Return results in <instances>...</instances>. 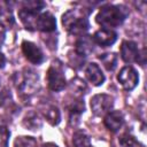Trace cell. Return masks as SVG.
Instances as JSON below:
<instances>
[{"label":"cell","instance_id":"1","mask_svg":"<svg viewBox=\"0 0 147 147\" xmlns=\"http://www.w3.org/2000/svg\"><path fill=\"white\" fill-rule=\"evenodd\" d=\"M129 16V9L123 5H106L100 8L95 20L106 29L116 28L123 24Z\"/></svg>","mask_w":147,"mask_h":147},{"label":"cell","instance_id":"2","mask_svg":"<svg viewBox=\"0 0 147 147\" xmlns=\"http://www.w3.org/2000/svg\"><path fill=\"white\" fill-rule=\"evenodd\" d=\"M14 84L22 98H30L40 88L39 75L31 68H24L14 75Z\"/></svg>","mask_w":147,"mask_h":147},{"label":"cell","instance_id":"3","mask_svg":"<svg viewBox=\"0 0 147 147\" xmlns=\"http://www.w3.org/2000/svg\"><path fill=\"white\" fill-rule=\"evenodd\" d=\"M62 24L74 36H83L90 28V22L83 9H70L62 15Z\"/></svg>","mask_w":147,"mask_h":147},{"label":"cell","instance_id":"4","mask_svg":"<svg viewBox=\"0 0 147 147\" xmlns=\"http://www.w3.org/2000/svg\"><path fill=\"white\" fill-rule=\"evenodd\" d=\"M91 110L95 116H105L109 111H111L114 106V98L106 93L95 94L91 98L90 101Z\"/></svg>","mask_w":147,"mask_h":147},{"label":"cell","instance_id":"5","mask_svg":"<svg viewBox=\"0 0 147 147\" xmlns=\"http://www.w3.org/2000/svg\"><path fill=\"white\" fill-rule=\"evenodd\" d=\"M46 79H47V85L49 90L54 92L62 91L67 85L62 67L60 64H55V62H53V64L48 68L46 74Z\"/></svg>","mask_w":147,"mask_h":147},{"label":"cell","instance_id":"6","mask_svg":"<svg viewBox=\"0 0 147 147\" xmlns=\"http://www.w3.org/2000/svg\"><path fill=\"white\" fill-rule=\"evenodd\" d=\"M117 80L124 90L131 91L138 85L139 75H138L137 70L133 67L125 65L119 70L118 75H117Z\"/></svg>","mask_w":147,"mask_h":147},{"label":"cell","instance_id":"7","mask_svg":"<svg viewBox=\"0 0 147 147\" xmlns=\"http://www.w3.org/2000/svg\"><path fill=\"white\" fill-rule=\"evenodd\" d=\"M121 57L125 63H133L140 61V51L134 41L131 40H124L119 48Z\"/></svg>","mask_w":147,"mask_h":147},{"label":"cell","instance_id":"8","mask_svg":"<svg viewBox=\"0 0 147 147\" xmlns=\"http://www.w3.org/2000/svg\"><path fill=\"white\" fill-rule=\"evenodd\" d=\"M22 52L26 57V60L33 64H40L45 60V55L40 49V47L32 41L24 40L22 42Z\"/></svg>","mask_w":147,"mask_h":147},{"label":"cell","instance_id":"9","mask_svg":"<svg viewBox=\"0 0 147 147\" xmlns=\"http://www.w3.org/2000/svg\"><path fill=\"white\" fill-rule=\"evenodd\" d=\"M56 29V20L49 13H39L36 20V30L41 32H53Z\"/></svg>","mask_w":147,"mask_h":147},{"label":"cell","instance_id":"10","mask_svg":"<svg viewBox=\"0 0 147 147\" xmlns=\"http://www.w3.org/2000/svg\"><path fill=\"white\" fill-rule=\"evenodd\" d=\"M94 44H98L101 47H108L115 44L117 40V33L111 29H100L93 34Z\"/></svg>","mask_w":147,"mask_h":147},{"label":"cell","instance_id":"11","mask_svg":"<svg viewBox=\"0 0 147 147\" xmlns=\"http://www.w3.org/2000/svg\"><path fill=\"white\" fill-rule=\"evenodd\" d=\"M105 126L111 131V132H117L124 124V117L123 114L119 110H111L108 114L105 115L103 119Z\"/></svg>","mask_w":147,"mask_h":147},{"label":"cell","instance_id":"12","mask_svg":"<svg viewBox=\"0 0 147 147\" xmlns=\"http://www.w3.org/2000/svg\"><path fill=\"white\" fill-rule=\"evenodd\" d=\"M94 41H93V38L91 36H87V34H83V36H79V38L77 39L76 41V47H75V52L80 55L82 57H86L88 56L93 49H94Z\"/></svg>","mask_w":147,"mask_h":147},{"label":"cell","instance_id":"13","mask_svg":"<svg viewBox=\"0 0 147 147\" xmlns=\"http://www.w3.org/2000/svg\"><path fill=\"white\" fill-rule=\"evenodd\" d=\"M85 75L88 82L94 86H101L105 83V75L96 63H88L85 69Z\"/></svg>","mask_w":147,"mask_h":147},{"label":"cell","instance_id":"14","mask_svg":"<svg viewBox=\"0 0 147 147\" xmlns=\"http://www.w3.org/2000/svg\"><path fill=\"white\" fill-rule=\"evenodd\" d=\"M22 125L29 131H38L42 126V121L36 111H29L24 115Z\"/></svg>","mask_w":147,"mask_h":147},{"label":"cell","instance_id":"15","mask_svg":"<svg viewBox=\"0 0 147 147\" xmlns=\"http://www.w3.org/2000/svg\"><path fill=\"white\" fill-rule=\"evenodd\" d=\"M15 23V18L13 15L11 9L6 6V3L0 5V28L3 30L10 29Z\"/></svg>","mask_w":147,"mask_h":147},{"label":"cell","instance_id":"16","mask_svg":"<svg viewBox=\"0 0 147 147\" xmlns=\"http://www.w3.org/2000/svg\"><path fill=\"white\" fill-rule=\"evenodd\" d=\"M69 91L70 93L74 95V98H77V99H82V96L86 93L87 91V86H86V83L82 79V78H72L69 83Z\"/></svg>","mask_w":147,"mask_h":147},{"label":"cell","instance_id":"17","mask_svg":"<svg viewBox=\"0 0 147 147\" xmlns=\"http://www.w3.org/2000/svg\"><path fill=\"white\" fill-rule=\"evenodd\" d=\"M44 116L51 125H57L61 121V114L55 105H47L44 109Z\"/></svg>","mask_w":147,"mask_h":147},{"label":"cell","instance_id":"18","mask_svg":"<svg viewBox=\"0 0 147 147\" xmlns=\"http://www.w3.org/2000/svg\"><path fill=\"white\" fill-rule=\"evenodd\" d=\"M72 144L75 147H91V138L84 130H77L72 134Z\"/></svg>","mask_w":147,"mask_h":147},{"label":"cell","instance_id":"19","mask_svg":"<svg viewBox=\"0 0 147 147\" xmlns=\"http://www.w3.org/2000/svg\"><path fill=\"white\" fill-rule=\"evenodd\" d=\"M102 65L108 70V71H113L116 65H117V55L115 53H105V54H101L99 56Z\"/></svg>","mask_w":147,"mask_h":147},{"label":"cell","instance_id":"20","mask_svg":"<svg viewBox=\"0 0 147 147\" xmlns=\"http://www.w3.org/2000/svg\"><path fill=\"white\" fill-rule=\"evenodd\" d=\"M14 147H38V144L33 137L18 136L14 140Z\"/></svg>","mask_w":147,"mask_h":147},{"label":"cell","instance_id":"21","mask_svg":"<svg viewBox=\"0 0 147 147\" xmlns=\"http://www.w3.org/2000/svg\"><path fill=\"white\" fill-rule=\"evenodd\" d=\"M45 7V3L42 1L39 0H29V1H24L23 2V8L28 11L31 13H40V10Z\"/></svg>","mask_w":147,"mask_h":147},{"label":"cell","instance_id":"22","mask_svg":"<svg viewBox=\"0 0 147 147\" xmlns=\"http://www.w3.org/2000/svg\"><path fill=\"white\" fill-rule=\"evenodd\" d=\"M118 141H119V145L122 147H136L138 145V141L134 139V137L131 136V134H129V133L122 134L119 137Z\"/></svg>","mask_w":147,"mask_h":147},{"label":"cell","instance_id":"23","mask_svg":"<svg viewBox=\"0 0 147 147\" xmlns=\"http://www.w3.org/2000/svg\"><path fill=\"white\" fill-rule=\"evenodd\" d=\"M9 136H10V132L8 130V126L5 122L0 121V141L1 144L3 145V147H7L8 146V140H9Z\"/></svg>","mask_w":147,"mask_h":147},{"label":"cell","instance_id":"24","mask_svg":"<svg viewBox=\"0 0 147 147\" xmlns=\"http://www.w3.org/2000/svg\"><path fill=\"white\" fill-rule=\"evenodd\" d=\"M69 63L71 64V67H74V68H80V67H83V63H84V57H82L80 55H78L76 52H74V54L72 53H69Z\"/></svg>","mask_w":147,"mask_h":147},{"label":"cell","instance_id":"25","mask_svg":"<svg viewBox=\"0 0 147 147\" xmlns=\"http://www.w3.org/2000/svg\"><path fill=\"white\" fill-rule=\"evenodd\" d=\"M5 64H6V57H5V55L0 52V69H2V68L5 67Z\"/></svg>","mask_w":147,"mask_h":147},{"label":"cell","instance_id":"26","mask_svg":"<svg viewBox=\"0 0 147 147\" xmlns=\"http://www.w3.org/2000/svg\"><path fill=\"white\" fill-rule=\"evenodd\" d=\"M3 40H5V30L0 28V45L3 42Z\"/></svg>","mask_w":147,"mask_h":147},{"label":"cell","instance_id":"27","mask_svg":"<svg viewBox=\"0 0 147 147\" xmlns=\"http://www.w3.org/2000/svg\"><path fill=\"white\" fill-rule=\"evenodd\" d=\"M42 147H59V146L55 145V144H53V142H46V144L42 145Z\"/></svg>","mask_w":147,"mask_h":147}]
</instances>
